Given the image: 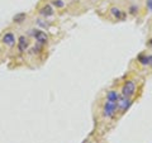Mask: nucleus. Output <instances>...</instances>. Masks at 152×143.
Returning a JSON list of instances; mask_svg holds the SVG:
<instances>
[{
	"instance_id": "nucleus-2",
	"label": "nucleus",
	"mask_w": 152,
	"mask_h": 143,
	"mask_svg": "<svg viewBox=\"0 0 152 143\" xmlns=\"http://www.w3.org/2000/svg\"><path fill=\"white\" fill-rule=\"evenodd\" d=\"M115 108H117V103H113V101H108L105 103V107H104V114L107 117H112L114 112H115Z\"/></svg>"
},
{
	"instance_id": "nucleus-14",
	"label": "nucleus",
	"mask_w": 152,
	"mask_h": 143,
	"mask_svg": "<svg viewBox=\"0 0 152 143\" xmlns=\"http://www.w3.org/2000/svg\"><path fill=\"white\" fill-rule=\"evenodd\" d=\"M147 65H150L152 67V56H147Z\"/></svg>"
},
{
	"instance_id": "nucleus-4",
	"label": "nucleus",
	"mask_w": 152,
	"mask_h": 143,
	"mask_svg": "<svg viewBox=\"0 0 152 143\" xmlns=\"http://www.w3.org/2000/svg\"><path fill=\"white\" fill-rule=\"evenodd\" d=\"M28 46H29V43H28L27 38L24 36H22L20 38H19V41H18V48H19V51H20V52L27 51Z\"/></svg>"
},
{
	"instance_id": "nucleus-1",
	"label": "nucleus",
	"mask_w": 152,
	"mask_h": 143,
	"mask_svg": "<svg viewBox=\"0 0 152 143\" xmlns=\"http://www.w3.org/2000/svg\"><path fill=\"white\" fill-rule=\"evenodd\" d=\"M134 91H136V85H134L133 81H127L122 88V93H123V95H124V98L132 96V95L134 94Z\"/></svg>"
},
{
	"instance_id": "nucleus-6",
	"label": "nucleus",
	"mask_w": 152,
	"mask_h": 143,
	"mask_svg": "<svg viewBox=\"0 0 152 143\" xmlns=\"http://www.w3.org/2000/svg\"><path fill=\"white\" fill-rule=\"evenodd\" d=\"M110 12L114 17H115L117 19H121V20H123V19L126 18V14L124 13H122L121 12V9H118V8H112L110 9Z\"/></svg>"
},
{
	"instance_id": "nucleus-11",
	"label": "nucleus",
	"mask_w": 152,
	"mask_h": 143,
	"mask_svg": "<svg viewBox=\"0 0 152 143\" xmlns=\"http://www.w3.org/2000/svg\"><path fill=\"white\" fill-rule=\"evenodd\" d=\"M138 60H140V62H141V63L147 65V56H145V55H140V56H138Z\"/></svg>"
},
{
	"instance_id": "nucleus-3",
	"label": "nucleus",
	"mask_w": 152,
	"mask_h": 143,
	"mask_svg": "<svg viewBox=\"0 0 152 143\" xmlns=\"http://www.w3.org/2000/svg\"><path fill=\"white\" fill-rule=\"evenodd\" d=\"M33 36L36 37V39L38 42H41V43H47V41H48V37H47V34L45 32H42V31H36L34 33H33Z\"/></svg>"
},
{
	"instance_id": "nucleus-5",
	"label": "nucleus",
	"mask_w": 152,
	"mask_h": 143,
	"mask_svg": "<svg viewBox=\"0 0 152 143\" xmlns=\"http://www.w3.org/2000/svg\"><path fill=\"white\" fill-rule=\"evenodd\" d=\"M3 42L8 46H13L14 43H15V38H14V36L12 34V33H5L3 37Z\"/></svg>"
},
{
	"instance_id": "nucleus-12",
	"label": "nucleus",
	"mask_w": 152,
	"mask_h": 143,
	"mask_svg": "<svg viewBox=\"0 0 152 143\" xmlns=\"http://www.w3.org/2000/svg\"><path fill=\"white\" fill-rule=\"evenodd\" d=\"M53 5H56L57 8H62L64 7V3L61 0H53Z\"/></svg>"
},
{
	"instance_id": "nucleus-7",
	"label": "nucleus",
	"mask_w": 152,
	"mask_h": 143,
	"mask_svg": "<svg viewBox=\"0 0 152 143\" xmlns=\"http://www.w3.org/2000/svg\"><path fill=\"white\" fill-rule=\"evenodd\" d=\"M39 12H41L42 15H45V17H51V15H53V10H52V8H51L50 5L42 7Z\"/></svg>"
},
{
	"instance_id": "nucleus-9",
	"label": "nucleus",
	"mask_w": 152,
	"mask_h": 143,
	"mask_svg": "<svg viewBox=\"0 0 152 143\" xmlns=\"http://www.w3.org/2000/svg\"><path fill=\"white\" fill-rule=\"evenodd\" d=\"M107 98H108L109 101H113V103H117V101H118V99H119V98H118L117 91H109Z\"/></svg>"
},
{
	"instance_id": "nucleus-10",
	"label": "nucleus",
	"mask_w": 152,
	"mask_h": 143,
	"mask_svg": "<svg viewBox=\"0 0 152 143\" xmlns=\"http://www.w3.org/2000/svg\"><path fill=\"white\" fill-rule=\"evenodd\" d=\"M24 19H26V14L24 13H19V14H15V15H14L13 20L17 22V23H22Z\"/></svg>"
},
{
	"instance_id": "nucleus-8",
	"label": "nucleus",
	"mask_w": 152,
	"mask_h": 143,
	"mask_svg": "<svg viewBox=\"0 0 152 143\" xmlns=\"http://www.w3.org/2000/svg\"><path fill=\"white\" fill-rule=\"evenodd\" d=\"M119 104H121V108H122V110L124 112V110H127V109L129 108V105H131V100L128 99V98H126V99L121 100V101H119Z\"/></svg>"
},
{
	"instance_id": "nucleus-13",
	"label": "nucleus",
	"mask_w": 152,
	"mask_h": 143,
	"mask_svg": "<svg viewBox=\"0 0 152 143\" xmlns=\"http://www.w3.org/2000/svg\"><path fill=\"white\" fill-rule=\"evenodd\" d=\"M147 8L150 12H152V0H147Z\"/></svg>"
},
{
	"instance_id": "nucleus-15",
	"label": "nucleus",
	"mask_w": 152,
	"mask_h": 143,
	"mask_svg": "<svg viewBox=\"0 0 152 143\" xmlns=\"http://www.w3.org/2000/svg\"><path fill=\"white\" fill-rule=\"evenodd\" d=\"M150 45H151V46H152V39H151V41H150Z\"/></svg>"
}]
</instances>
